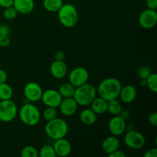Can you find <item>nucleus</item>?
I'll list each match as a JSON object with an SVG mask.
<instances>
[{"label": "nucleus", "instance_id": "1", "mask_svg": "<svg viewBox=\"0 0 157 157\" xmlns=\"http://www.w3.org/2000/svg\"><path fill=\"white\" fill-rule=\"evenodd\" d=\"M122 88L121 81L115 78H107L103 80L97 88V94L107 101L119 98Z\"/></svg>", "mask_w": 157, "mask_h": 157}, {"label": "nucleus", "instance_id": "2", "mask_svg": "<svg viewBox=\"0 0 157 157\" xmlns=\"http://www.w3.org/2000/svg\"><path fill=\"white\" fill-rule=\"evenodd\" d=\"M44 133L52 140L64 138L68 133V125L64 120L56 117L46 122Z\"/></svg>", "mask_w": 157, "mask_h": 157}, {"label": "nucleus", "instance_id": "3", "mask_svg": "<svg viewBox=\"0 0 157 157\" xmlns=\"http://www.w3.org/2000/svg\"><path fill=\"white\" fill-rule=\"evenodd\" d=\"M96 96L97 89L93 84L87 82L75 88L73 98L78 105L87 107L91 104Z\"/></svg>", "mask_w": 157, "mask_h": 157}, {"label": "nucleus", "instance_id": "4", "mask_svg": "<svg viewBox=\"0 0 157 157\" xmlns=\"http://www.w3.org/2000/svg\"><path fill=\"white\" fill-rule=\"evenodd\" d=\"M18 116L21 122L29 127L37 125L41 120V113L39 110L32 103L25 104L20 108Z\"/></svg>", "mask_w": 157, "mask_h": 157}, {"label": "nucleus", "instance_id": "5", "mask_svg": "<svg viewBox=\"0 0 157 157\" xmlns=\"http://www.w3.org/2000/svg\"><path fill=\"white\" fill-rule=\"evenodd\" d=\"M58 19L66 28L75 26L78 21V12L75 6L70 3L63 4L58 12Z\"/></svg>", "mask_w": 157, "mask_h": 157}, {"label": "nucleus", "instance_id": "6", "mask_svg": "<svg viewBox=\"0 0 157 157\" xmlns=\"http://www.w3.org/2000/svg\"><path fill=\"white\" fill-rule=\"evenodd\" d=\"M18 114L16 104L12 100L0 101V121L4 123L12 122Z\"/></svg>", "mask_w": 157, "mask_h": 157}, {"label": "nucleus", "instance_id": "7", "mask_svg": "<svg viewBox=\"0 0 157 157\" xmlns=\"http://www.w3.org/2000/svg\"><path fill=\"white\" fill-rule=\"evenodd\" d=\"M124 144L133 150H139L145 145L146 140L144 135L136 130H130L124 136Z\"/></svg>", "mask_w": 157, "mask_h": 157}, {"label": "nucleus", "instance_id": "8", "mask_svg": "<svg viewBox=\"0 0 157 157\" xmlns=\"http://www.w3.org/2000/svg\"><path fill=\"white\" fill-rule=\"evenodd\" d=\"M43 90L41 86L36 82H29L24 87V95L26 99L31 103L38 102L41 100Z\"/></svg>", "mask_w": 157, "mask_h": 157}, {"label": "nucleus", "instance_id": "9", "mask_svg": "<svg viewBox=\"0 0 157 157\" xmlns=\"http://www.w3.org/2000/svg\"><path fill=\"white\" fill-rule=\"evenodd\" d=\"M89 79V72L84 67H75L69 74V82L75 87H79L87 82Z\"/></svg>", "mask_w": 157, "mask_h": 157}, {"label": "nucleus", "instance_id": "10", "mask_svg": "<svg viewBox=\"0 0 157 157\" xmlns=\"http://www.w3.org/2000/svg\"><path fill=\"white\" fill-rule=\"evenodd\" d=\"M62 97L60 94L58 90L55 89H48L45 91H43L41 100L46 107H58L62 101Z\"/></svg>", "mask_w": 157, "mask_h": 157}, {"label": "nucleus", "instance_id": "11", "mask_svg": "<svg viewBox=\"0 0 157 157\" xmlns=\"http://www.w3.org/2000/svg\"><path fill=\"white\" fill-rule=\"evenodd\" d=\"M139 23L141 27L150 29L155 27L157 23V12L154 9H147L141 12L139 17Z\"/></svg>", "mask_w": 157, "mask_h": 157}, {"label": "nucleus", "instance_id": "12", "mask_svg": "<svg viewBox=\"0 0 157 157\" xmlns=\"http://www.w3.org/2000/svg\"><path fill=\"white\" fill-rule=\"evenodd\" d=\"M108 129L111 135L119 136L124 134L127 129L125 119L120 115L113 116L108 123Z\"/></svg>", "mask_w": 157, "mask_h": 157}, {"label": "nucleus", "instance_id": "13", "mask_svg": "<svg viewBox=\"0 0 157 157\" xmlns=\"http://www.w3.org/2000/svg\"><path fill=\"white\" fill-rule=\"evenodd\" d=\"M78 104L74 99V98H63L61 104L58 106L60 111L64 116L71 117L78 110Z\"/></svg>", "mask_w": 157, "mask_h": 157}, {"label": "nucleus", "instance_id": "14", "mask_svg": "<svg viewBox=\"0 0 157 157\" xmlns=\"http://www.w3.org/2000/svg\"><path fill=\"white\" fill-rule=\"evenodd\" d=\"M53 147L58 156L66 157L71 153V144L65 137L55 140Z\"/></svg>", "mask_w": 157, "mask_h": 157}, {"label": "nucleus", "instance_id": "15", "mask_svg": "<svg viewBox=\"0 0 157 157\" xmlns=\"http://www.w3.org/2000/svg\"><path fill=\"white\" fill-rule=\"evenodd\" d=\"M68 68L64 61H57L51 64L50 65V72L51 75L56 79H62L67 75Z\"/></svg>", "mask_w": 157, "mask_h": 157}, {"label": "nucleus", "instance_id": "16", "mask_svg": "<svg viewBox=\"0 0 157 157\" xmlns=\"http://www.w3.org/2000/svg\"><path fill=\"white\" fill-rule=\"evenodd\" d=\"M120 140L117 138V136L111 135L110 136H107L104 141L102 142V147L103 151L107 155L110 154L111 153L114 152L115 150H118L120 147Z\"/></svg>", "mask_w": 157, "mask_h": 157}, {"label": "nucleus", "instance_id": "17", "mask_svg": "<svg viewBox=\"0 0 157 157\" xmlns=\"http://www.w3.org/2000/svg\"><path fill=\"white\" fill-rule=\"evenodd\" d=\"M13 7L18 13L29 14L34 10L35 2L34 0H14Z\"/></svg>", "mask_w": 157, "mask_h": 157}, {"label": "nucleus", "instance_id": "18", "mask_svg": "<svg viewBox=\"0 0 157 157\" xmlns=\"http://www.w3.org/2000/svg\"><path fill=\"white\" fill-rule=\"evenodd\" d=\"M136 94L137 92L136 87L133 85H127L125 87H122L119 97L122 102L125 104H130L136 99Z\"/></svg>", "mask_w": 157, "mask_h": 157}, {"label": "nucleus", "instance_id": "19", "mask_svg": "<svg viewBox=\"0 0 157 157\" xmlns=\"http://www.w3.org/2000/svg\"><path fill=\"white\" fill-rule=\"evenodd\" d=\"M91 110L98 114H103L106 113L107 110V101L106 100L103 99L102 98H95L91 104H90Z\"/></svg>", "mask_w": 157, "mask_h": 157}, {"label": "nucleus", "instance_id": "20", "mask_svg": "<svg viewBox=\"0 0 157 157\" xmlns=\"http://www.w3.org/2000/svg\"><path fill=\"white\" fill-rule=\"evenodd\" d=\"M80 120L85 125H93L97 121V114L91 109H84L80 114Z\"/></svg>", "mask_w": 157, "mask_h": 157}, {"label": "nucleus", "instance_id": "21", "mask_svg": "<svg viewBox=\"0 0 157 157\" xmlns=\"http://www.w3.org/2000/svg\"><path fill=\"white\" fill-rule=\"evenodd\" d=\"M75 88L76 87L71 84L70 82H66L64 84H61L59 86L58 92L61 95L62 98H73L74 94H75Z\"/></svg>", "mask_w": 157, "mask_h": 157}, {"label": "nucleus", "instance_id": "22", "mask_svg": "<svg viewBox=\"0 0 157 157\" xmlns=\"http://www.w3.org/2000/svg\"><path fill=\"white\" fill-rule=\"evenodd\" d=\"M63 0H44L43 6L49 12H58L62 6Z\"/></svg>", "mask_w": 157, "mask_h": 157}, {"label": "nucleus", "instance_id": "23", "mask_svg": "<svg viewBox=\"0 0 157 157\" xmlns=\"http://www.w3.org/2000/svg\"><path fill=\"white\" fill-rule=\"evenodd\" d=\"M107 111H108L113 116L119 115L122 111V104L121 101L117 100V98L107 101Z\"/></svg>", "mask_w": 157, "mask_h": 157}, {"label": "nucleus", "instance_id": "24", "mask_svg": "<svg viewBox=\"0 0 157 157\" xmlns=\"http://www.w3.org/2000/svg\"><path fill=\"white\" fill-rule=\"evenodd\" d=\"M13 96V90L9 84L0 83V101L12 99Z\"/></svg>", "mask_w": 157, "mask_h": 157}, {"label": "nucleus", "instance_id": "25", "mask_svg": "<svg viewBox=\"0 0 157 157\" xmlns=\"http://www.w3.org/2000/svg\"><path fill=\"white\" fill-rule=\"evenodd\" d=\"M38 156L40 157H56L55 149L52 145H44L38 150Z\"/></svg>", "mask_w": 157, "mask_h": 157}, {"label": "nucleus", "instance_id": "26", "mask_svg": "<svg viewBox=\"0 0 157 157\" xmlns=\"http://www.w3.org/2000/svg\"><path fill=\"white\" fill-rule=\"evenodd\" d=\"M21 157H38V150L32 146H26L21 150Z\"/></svg>", "mask_w": 157, "mask_h": 157}, {"label": "nucleus", "instance_id": "27", "mask_svg": "<svg viewBox=\"0 0 157 157\" xmlns=\"http://www.w3.org/2000/svg\"><path fill=\"white\" fill-rule=\"evenodd\" d=\"M57 113H57V110L55 107H47V108L44 109V110L43 111L42 117L44 121L47 122V121H52V120L56 118Z\"/></svg>", "mask_w": 157, "mask_h": 157}, {"label": "nucleus", "instance_id": "28", "mask_svg": "<svg viewBox=\"0 0 157 157\" xmlns=\"http://www.w3.org/2000/svg\"><path fill=\"white\" fill-rule=\"evenodd\" d=\"M147 86L153 93L157 92V75L156 73H151V75L147 78Z\"/></svg>", "mask_w": 157, "mask_h": 157}, {"label": "nucleus", "instance_id": "29", "mask_svg": "<svg viewBox=\"0 0 157 157\" xmlns=\"http://www.w3.org/2000/svg\"><path fill=\"white\" fill-rule=\"evenodd\" d=\"M17 15H18V12L13 7V6L6 8V9H4V11H3V17L6 20L14 19V18H16Z\"/></svg>", "mask_w": 157, "mask_h": 157}, {"label": "nucleus", "instance_id": "30", "mask_svg": "<svg viewBox=\"0 0 157 157\" xmlns=\"http://www.w3.org/2000/svg\"><path fill=\"white\" fill-rule=\"evenodd\" d=\"M137 75L140 79H147L151 75V71L147 66H141L138 68Z\"/></svg>", "mask_w": 157, "mask_h": 157}, {"label": "nucleus", "instance_id": "31", "mask_svg": "<svg viewBox=\"0 0 157 157\" xmlns=\"http://www.w3.org/2000/svg\"><path fill=\"white\" fill-rule=\"evenodd\" d=\"M11 43L10 38L9 35H0V47L7 48Z\"/></svg>", "mask_w": 157, "mask_h": 157}, {"label": "nucleus", "instance_id": "32", "mask_svg": "<svg viewBox=\"0 0 157 157\" xmlns=\"http://www.w3.org/2000/svg\"><path fill=\"white\" fill-rule=\"evenodd\" d=\"M149 123L151 124L153 127H156L157 126V113L156 112H153L151 113L148 117Z\"/></svg>", "mask_w": 157, "mask_h": 157}, {"label": "nucleus", "instance_id": "33", "mask_svg": "<svg viewBox=\"0 0 157 157\" xmlns=\"http://www.w3.org/2000/svg\"><path fill=\"white\" fill-rule=\"evenodd\" d=\"M54 57H55V59L57 60V61H64V58H65V54L63 51L58 50L55 52Z\"/></svg>", "mask_w": 157, "mask_h": 157}, {"label": "nucleus", "instance_id": "34", "mask_svg": "<svg viewBox=\"0 0 157 157\" xmlns=\"http://www.w3.org/2000/svg\"><path fill=\"white\" fill-rule=\"evenodd\" d=\"M14 0H0V6L3 9L13 6Z\"/></svg>", "mask_w": 157, "mask_h": 157}, {"label": "nucleus", "instance_id": "35", "mask_svg": "<svg viewBox=\"0 0 157 157\" xmlns=\"http://www.w3.org/2000/svg\"><path fill=\"white\" fill-rule=\"evenodd\" d=\"M144 157H157V148H151L147 150L144 154Z\"/></svg>", "mask_w": 157, "mask_h": 157}, {"label": "nucleus", "instance_id": "36", "mask_svg": "<svg viewBox=\"0 0 157 157\" xmlns=\"http://www.w3.org/2000/svg\"><path fill=\"white\" fill-rule=\"evenodd\" d=\"M110 157H126L127 155L126 153H124V152L121 151V150H119V149L117 150H115L114 152L111 153L110 154L108 155Z\"/></svg>", "mask_w": 157, "mask_h": 157}, {"label": "nucleus", "instance_id": "37", "mask_svg": "<svg viewBox=\"0 0 157 157\" xmlns=\"http://www.w3.org/2000/svg\"><path fill=\"white\" fill-rule=\"evenodd\" d=\"M9 28L6 25H0V35H9Z\"/></svg>", "mask_w": 157, "mask_h": 157}, {"label": "nucleus", "instance_id": "38", "mask_svg": "<svg viewBox=\"0 0 157 157\" xmlns=\"http://www.w3.org/2000/svg\"><path fill=\"white\" fill-rule=\"evenodd\" d=\"M147 6L148 9L156 10L157 9V0H147Z\"/></svg>", "mask_w": 157, "mask_h": 157}, {"label": "nucleus", "instance_id": "39", "mask_svg": "<svg viewBox=\"0 0 157 157\" xmlns=\"http://www.w3.org/2000/svg\"><path fill=\"white\" fill-rule=\"evenodd\" d=\"M8 79L7 73L2 69H0V83L6 82Z\"/></svg>", "mask_w": 157, "mask_h": 157}]
</instances>
